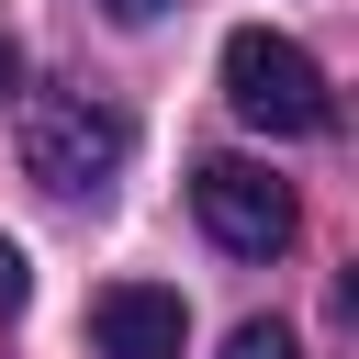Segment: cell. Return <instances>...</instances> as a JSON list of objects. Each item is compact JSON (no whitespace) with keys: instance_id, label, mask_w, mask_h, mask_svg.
I'll return each mask as SVG.
<instances>
[{"instance_id":"8","label":"cell","mask_w":359,"mask_h":359,"mask_svg":"<svg viewBox=\"0 0 359 359\" xmlns=\"http://www.w3.org/2000/svg\"><path fill=\"white\" fill-rule=\"evenodd\" d=\"M146 11H168V0H112V22H146Z\"/></svg>"},{"instance_id":"7","label":"cell","mask_w":359,"mask_h":359,"mask_svg":"<svg viewBox=\"0 0 359 359\" xmlns=\"http://www.w3.org/2000/svg\"><path fill=\"white\" fill-rule=\"evenodd\" d=\"M22 90V45H11V22H0V101Z\"/></svg>"},{"instance_id":"1","label":"cell","mask_w":359,"mask_h":359,"mask_svg":"<svg viewBox=\"0 0 359 359\" xmlns=\"http://www.w3.org/2000/svg\"><path fill=\"white\" fill-rule=\"evenodd\" d=\"M224 101H236V123H258V135H325V123H337L325 67H314L292 34H269V22L224 34Z\"/></svg>"},{"instance_id":"2","label":"cell","mask_w":359,"mask_h":359,"mask_svg":"<svg viewBox=\"0 0 359 359\" xmlns=\"http://www.w3.org/2000/svg\"><path fill=\"white\" fill-rule=\"evenodd\" d=\"M123 157H135V123H123L112 101H90V90H45V101L22 112V168H34L45 191H101Z\"/></svg>"},{"instance_id":"3","label":"cell","mask_w":359,"mask_h":359,"mask_svg":"<svg viewBox=\"0 0 359 359\" xmlns=\"http://www.w3.org/2000/svg\"><path fill=\"white\" fill-rule=\"evenodd\" d=\"M191 213H202V236H213L224 258H280V247L303 236L292 180H269V168H247V157H202V168H191Z\"/></svg>"},{"instance_id":"5","label":"cell","mask_w":359,"mask_h":359,"mask_svg":"<svg viewBox=\"0 0 359 359\" xmlns=\"http://www.w3.org/2000/svg\"><path fill=\"white\" fill-rule=\"evenodd\" d=\"M224 359H303V337H292L280 314H247V325L224 337Z\"/></svg>"},{"instance_id":"4","label":"cell","mask_w":359,"mask_h":359,"mask_svg":"<svg viewBox=\"0 0 359 359\" xmlns=\"http://www.w3.org/2000/svg\"><path fill=\"white\" fill-rule=\"evenodd\" d=\"M90 337H101V359H180L191 348V303L168 280H112L90 303Z\"/></svg>"},{"instance_id":"6","label":"cell","mask_w":359,"mask_h":359,"mask_svg":"<svg viewBox=\"0 0 359 359\" xmlns=\"http://www.w3.org/2000/svg\"><path fill=\"white\" fill-rule=\"evenodd\" d=\"M22 292H34V269H22V247L0 236V314H22Z\"/></svg>"}]
</instances>
